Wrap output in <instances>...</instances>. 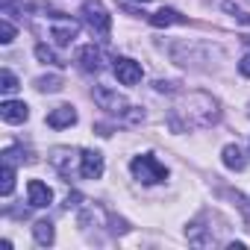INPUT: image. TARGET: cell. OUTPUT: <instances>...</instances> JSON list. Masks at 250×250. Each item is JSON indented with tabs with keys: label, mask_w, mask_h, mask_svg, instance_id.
Returning <instances> with one entry per match:
<instances>
[{
	"label": "cell",
	"mask_w": 250,
	"mask_h": 250,
	"mask_svg": "<svg viewBox=\"0 0 250 250\" xmlns=\"http://www.w3.org/2000/svg\"><path fill=\"white\" fill-rule=\"evenodd\" d=\"M139 3H150V0H139Z\"/></svg>",
	"instance_id": "cb8c5ba5"
},
{
	"label": "cell",
	"mask_w": 250,
	"mask_h": 250,
	"mask_svg": "<svg viewBox=\"0 0 250 250\" xmlns=\"http://www.w3.org/2000/svg\"><path fill=\"white\" fill-rule=\"evenodd\" d=\"M36 88L39 91H62V77H56V74H50V77H39L36 80Z\"/></svg>",
	"instance_id": "ac0fdd59"
},
{
	"label": "cell",
	"mask_w": 250,
	"mask_h": 250,
	"mask_svg": "<svg viewBox=\"0 0 250 250\" xmlns=\"http://www.w3.org/2000/svg\"><path fill=\"white\" fill-rule=\"evenodd\" d=\"M0 180H3V183H0V194L9 197L12 188H15V168H12L9 162H3V174H0Z\"/></svg>",
	"instance_id": "2e32d148"
},
{
	"label": "cell",
	"mask_w": 250,
	"mask_h": 250,
	"mask_svg": "<svg viewBox=\"0 0 250 250\" xmlns=\"http://www.w3.org/2000/svg\"><path fill=\"white\" fill-rule=\"evenodd\" d=\"M221 118V106L212 94L206 91H188L180 94V100L174 103L171 115H168V127L174 133H188V130H206L212 124H218Z\"/></svg>",
	"instance_id": "6da1fadb"
},
{
	"label": "cell",
	"mask_w": 250,
	"mask_h": 250,
	"mask_svg": "<svg viewBox=\"0 0 250 250\" xmlns=\"http://www.w3.org/2000/svg\"><path fill=\"white\" fill-rule=\"evenodd\" d=\"M238 71H241L244 77H250V56H244V59L238 62Z\"/></svg>",
	"instance_id": "603a6c76"
},
{
	"label": "cell",
	"mask_w": 250,
	"mask_h": 250,
	"mask_svg": "<svg viewBox=\"0 0 250 250\" xmlns=\"http://www.w3.org/2000/svg\"><path fill=\"white\" fill-rule=\"evenodd\" d=\"M77 33H80L77 21H68L65 15H62V18H59V24H53V30H50V36H53V42H56L59 47H68V44L77 39Z\"/></svg>",
	"instance_id": "9c48e42d"
},
{
	"label": "cell",
	"mask_w": 250,
	"mask_h": 250,
	"mask_svg": "<svg viewBox=\"0 0 250 250\" xmlns=\"http://www.w3.org/2000/svg\"><path fill=\"white\" fill-rule=\"evenodd\" d=\"M130 171H133L136 180H142V183H147V186H153V183H165V180H168V168H165L153 153L136 156L133 165H130Z\"/></svg>",
	"instance_id": "7a4b0ae2"
},
{
	"label": "cell",
	"mask_w": 250,
	"mask_h": 250,
	"mask_svg": "<svg viewBox=\"0 0 250 250\" xmlns=\"http://www.w3.org/2000/svg\"><path fill=\"white\" fill-rule=\"evenodd\" d=\"M71 124H77V109L74 106H56L50 115H47V127H53V130H65V127H71Z\"/></svg>",
	"instance_id": "7c38bea8"
},
{
	"label": "cell",
	"mask_w": 250,
	"mask_h": 250,
	"mask_svg": "<svg viewBox=\"0 0 250 250\" xmlns=\"http://www.w3.org/2000/svg\"><path fill=\"white\" fill-rule=\"evenodd\" d=\"M153 85H156V91H177V85L174 83H165V80H156Z\"/></svg>",
	"instance_id": "7402d4cb"
},
{
	"label": "cell",
	"mask_w": 250,
	"mask_h": 250,
	"mask_svg": "<svg viewBox=\"0 0 250 250\" xmlns=\"http://www.w3.org/2000/svg\"><path fill=\"white\" fill-rule=\"evenodd\" d=\"M100 174H103V153H97V150H83L80 177H83V180H97Z\"/></svg>",
	"instance_id": "52a82bcc"
},
{
	"label": "cell",
	"mask_w": 250,
	"mask_h": 250,
	"mask_svg": "<svg viewBox=\"0 0 250 250\" xmlns=\"http://www.w3.org/2000/svg\"><path fill=\"white\" fill-rule=\"evenodd\" d=\"M33 235H36V241L42 247H50L53 244V224L50 221H36L33 224Z\"/></svg>",
	"instance_id": "9a60e30c"
},
{
	"label": "cell",
	"mask_w": 250,
	"mask_h": 250,
	"mask_svg": "<svg viewBox=\"0 0 250 250\" xmlns=\"http://www.w3.org/2000/svg\"><path fill=\"white\" fill-rule=\"evenodd\" d=\"M221 159H224V165H227L229 171H244V168H247V159H244V153L238 150V145H227L224 153H221Z\"/></svg>",
	"instance_id": "4fadbf2b"
},
{
	"label": "cell",
	"mask_w": 250,
	"mask_h": 250,
	"mask_svg": "<svg viewBox=\"0 0 250 250\" xmlns=\"http://www.w3.org/2000/svg\"><path fill=\"white\" fill-rule=\"evenodd\" d=\"M0 42H3V44H12L15 42V27L9 24V18L0 21Z\"/></svg>",
	"instance_id": "44dd1931"
},
{
	"label": "cell",
	"mask_w": 250,
	"mask_h": 250,
	"mask_svg": "<svg viewBox=\"0 0 250 250\" xmlns=\"http://www.w3.org/2000/svg\"><path fill=\"white\" fill-rule=\"evenodd\" d=\"M94 103H97L100 109H106L109 115H115V118H124V115L133 109L118 91H112V88H106V85H97V88H94Z\"/></svg>",
	"instance_id": "5b68a950"
},
{
	"label": "cell",
	"mask_w": 250,
	"mask_h": 250,
	"mask_svg": "<svg viewBox=\"0 0 250 250\" xmlns=\"http://www.w3.org/2000/svg\"><path fill=\"white\" fill-rule=\"evenodd\" d=\"M83 18H85L88 30H91L94 36H109V30H112V15L97 3V0L83 3Z\"/></svg>",
	"instance_id": "277c9868"
},
{
	"label": "cell",
	"mask_w": 250,
	"mask_h": 250,
	"mask_svg": "<svg viewBox=\"0 0 250 250\" xmlns=\"http://www.w3.org/2000/svg\"><path fill=\"white\" fill-rule=\"evenodd\" d=\"M0 88H3L6 94L18 91V80H15V74H12L9 68H3V74H0Z\"/></svg>",
	"instance_id": "d6986e66"
},
{
	"label": "cell",
	"mask_w": 250,
	"mask_h": 250,
	"mask_svg": "<svg viewBox=\"0 0 250 250\" xmlns=\"http://www.w3.org/2000/svg\"><path fill=\"white\" fill-rule=\"evenodd\" d=\"M115 77H118V83L121 85H136V83H142V77H145V71H142V65L139 62H133V59H127V56H121V59H115Z\"/></svg>",
	"instance_id": "8992f818"
},
{
	"label": "cell",
	"mask_w": 250,
	"mask_h": 250,
	"mask_svg": "<svg viewBox=\"0 0 250 250\" xmlns=\"http://www.w3.org/2000/svg\"><path fill=\"white\" fill-rule=\"evenodd\" d=\"M224 9H227V12H232V18H238L241 24H250V12H247V9H241L238 3H232V0H227Z\"/></svg>",
	"instance_id": "ffe728a7"
},
{
	"label": "cell",
	"mask_w": 250,
	"mask_h": 250,
	"mask_svg": "<svg viewBox=\"0 0 250 250\" xmlns=\"http://www.w3.org/2000/svg\"><path fill=\"white\" fill-rule=\"evenodd\" d=\"M0 118L6 124H24L30 118V106L24 100H3L0 103Z\"/></svg>",
	"instance_id": "ba28073f"
},
{
	"label": "cell",
	"mask_w": 250,
	"mask_h": 250,
	"mask_svg": "<svg viewBox=\"0 0 250 250\" xmlns=\"http://www.w3.org/2000/svg\"><path fill=\"white\" fill-rule=\"evenodd\" d=\"M27 194H30V206H36V209H47L53 203V191L42 180H30L27 183Z\"/></svg>",
	"instance_id": "30bf717a"
},
{
	"label": "cell",
	"mask_w": 250,
	"mask_h": 250,
	"mask_svg": "<svg viewBox=\"0 0 250 250\" xmlns=\"http://www.w3.org/2000/svg\"><path fill=\"white\" fill-rule=\"evenodd\" d=\"M77 62H80V68H83V71H88V74H97V71L103 68V53H100L94 44H85V47H80V53H77Z\"/></svg>",
	"instance_id": "8fae6325"
},
{
	"label": "cell",
	"mask_w": 250,
	"mask_h": 250,
	"mask_svg": "<svg viewBox=\"0 0 250 250\" xmlns=\"http://www.w3.org/2000/svg\"><path fill=\"white\" fill-rule=\"evenodd\" d=\"M150 24L153 27H171V24H186V18L177 9H159L156 15H150Z\"/></svg>",
	"instance_id": "5bb4252c"
},
{
	"label": "cell",
	"mask_w": 250,
	"mask_h": 250,
	"mask_svg": "<svg viewBox=\"0 0 250 250\" xmlns=\"http://www.w3.org/2000/svg\"><path fill=\"white\" fill-rule=\"evenodd\" d=\"M47 159H50V165H53L62 177H74V174H80L83 150H74V147H53Z\"/></svg>",
	"instance_id": "3957f363"
},
{
	"label": "cell",
	"mask_w": 250,
	"mask_h": 250,
	"mask_svg": "<svg viewBox=\"0 0 250 250\" xmlns=\"http://www.w3.org/2000/svg\"><path fill=\"white\" fill-rule=\"evenodd\" d=\"M36 56H39V62H44V65H56V68H62V65H65V62H62V59H59L47 44H36Z\"/></svg>",
	"instance_id": "e0dca14e"
}]
</instances>
